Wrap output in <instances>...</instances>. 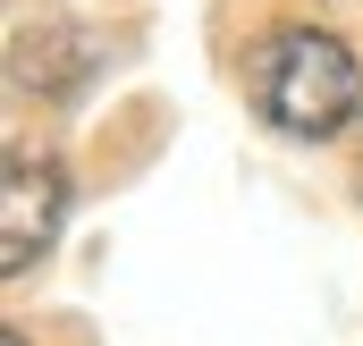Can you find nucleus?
<instances>
[{"mask_svg":"<svg viewBox=\"0 0 363 346\" xmlns=\"http://www.w3.org/2000/svg\"><path fill=\"white\" fill-rule=\"evenodd\" d=\"M93 68H101V43L77 34V26H68V34H34V43L17 51V85H34V93H77Z\"/></svg>","mask_w":363,"mask_h":346,"instance_id":"nucleus-3","label":"nucleus"},{"mask_svg":"<svg viewBox=\"0 0 363 346\" xmlns=\"http://www.w3.org/2000/svg\"><path fill=\"white\" fill-rule=\"evenodd\" d=\"M355 186H363V152H355Z\"/></svg>","mask_w":363,"mask_h":346,"instance_id":"nucleus-5","label":"nucleus"},{"mask_svg":"<svg viewBox=\"0 0 363 346\" xmlns=\"http://www.w3.org/2000/svg\"><path fill=\"white\" fill-rule=\"evenodd\" d=\"M0 346H26V338H17V330H9V338H0Z\"/></svg>","mask_w":363,"mask_h":346,"instance_id":"nucleus-4","label":"nucleus"},{"mask_svg":"<svg viewBox=\"0 0 363 346\" xmlns=\"http://www.w3.org/2000/svg\"><path fill=\"white\" fill-rule=\"evenodd\" d=\"M68 220V169L51 152H17L9 161V186H0V270H34V254L60 237Z\"/></svg>","mask_w":363,"mask_h":346,"instance_id":"nucleus-2","label":"nucleus"},{"mask_svg":"<svg viewBox=\"0 0 363 346\" xmlns=\"http://www.w3.org/2000/svg\"><path fill=\"white\" fill-rule=\"evenodd\" d=\"M245 93L279 135H338L363 110V68L338 34L313 26H279L271 43L245 60Z\"/></svg>","mask_w":363,"mask_h":346,"instance_id":"nucleus-1","label":"nucleus"}]
</instances>
